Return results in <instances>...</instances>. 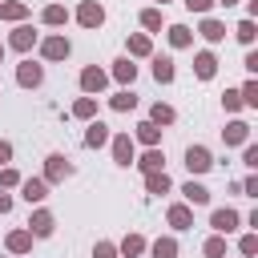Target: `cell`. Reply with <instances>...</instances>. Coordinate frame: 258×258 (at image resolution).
<instances>
[{"label": "cell", "instance_id": "obj_10", "mask_svg": "<svg viewBox=\"0 0 258 258\" xmlns=\"http://www.w3.org/2000/svg\"><path fill=\"white\" fill-rule=\"evenodd\" d=\"M36 40H40V36L32 32V24H16V28H12V36H8V44H12L16 52H28Z\"/></svg>", "mask_w": 258, "mask_h": 258}, {"label": "cell", "instance_id": "obj_8", "mask_svg": "<svg viewBox=\"0 0 258 258\" xmlns=\"http://www.w3.org/2000/svg\"><path fill=\"white\" fill-rule=\"evenodd\" d=\"M105 85H109V73H101L97 64H89V69H81V89H85L89 97H93V93H101Z\"/></svg>", "mask_w": 258, "mask_h": 258}, {"label": "cell", "instance_id": "obj_41", "mask_svg": "<svg viewBox=\"0 0 258 258\" xmlns=\"http://www.w3.org/2000/svg\"><path fill=\"white\" fill-rule=\"evenodd\" d=\"M242 161H246L250 169H258V145H246V149H242Z\"/></svg>", "mask_w": 258, "mask_h": 258}, {"label": "cell", "instance_id": "obj_47", "mask_svg": "<svg viewBox=\"0 0 258 258\" xmlns=\"http://www.w3.org/2000/svg\"><path fill=\"white\" fill-rule=\"evenodd\" d=\"M214 4H226V8H230V4H238V0H214Z\"/></svg>", "mask_w": 258, "mask_h": 258}, {"label": "cell", "instance_id": "obj_21", "mask_svg": "<svg viewBox=\"0 0 258 258\" xmlns=\"http://www.w3.org/2000/svg\"><path fill=\"white\" fill-rule=\"evenodd\" d=\"M181 194H185V202H189V206H210V189H206L202 181H185V185H181Z\"/></svg>", "mask_w": 258, "mask_h": 258}, {"label": "cell", "instance_id": "obj_45", "mask_svg": "<svg viewBox=\"0 0 258 258\" xmlns=\"http://www.w3.org/2000/svg\"><path fill=\"white\" fill-rule=\"evenodd\" d=\"M246 73H258V52H246Z\"/></svg>", "mask_w": 258, "mask_h": 258}, {"label": "cell", "instance_id": "obj_18", "mask_svg": "<svg viewBox=\"0 0 258 258\" xmlns=\"http://www.w3.org/2000/svg\"><path fill=\"white\" fill-rule=\"evenodd\" d=\"M165 218H169V226H173V230H189V226H194V210H189V206H181V202H177V206H169V214H165Z\"/></svg>", "mask_w": 258, "mask_h": 258}, {"label": "cell", "instance_id": "obj_24", "mask_svg": "<svg viewBox=\"0 0 258 258\" xmlns=\"http://www.w3.org/2000/svg\"><path fill=\"white\" fill-rule=\"evenodd\" d=\"M165 36H169V44H173V48H189V44H194V32H189L185 24H169V32H165Z\"/></svg>", "mask_w": 258, "mask_h": 258}, {"label": "cell", "instance_id": "obj_35", "mask_svg": "<svg viewBox=\"0 0 258 258\" xmlns=\"http://www.w3.org/2000/svg\"><path fill=\"white\" fill-rule=\"evenodd\" d=\"M234 36H238V40H242V44H254V36H258V28H254V20H250V16H246V20H242V24H238V28H234Z\"/></svg>", "mask_w": 258, "mask_h": 258}, {"label": "cell", "instance_id": "obj_23", "mask_svg": "<svg viewBox=\"0 0 258 258\" xmlns=\"http://www.w3.org/2000/svg\"><path fill=\"white\" fill-rule=\"evenodd\" d=\"M28 16V4H20V0H4L0 4V20H12V24H20Z\"/></svg>", "mask_w": 258, "mask_h": 258}, {"label": "cell", "instance_id": "obj_28", "mask_svg": "<svg viewBox=\"0 0 258 258\" xmlns=\"http://www.w3.org/2000/svg\"><path fill=\"white\" fill-rule=\"evenodd\" d=\"M149 121H153V125H173L177 113H173V105H161V101H157V105L149 109Z\"/></svg>", "mask_w": 258, "mask_h": 258}, {"label": "cell", "instance_id": "obj_14", "mask_svg": "<svg viewBox=\"0 0 258 258\" xmlns=\"http://www.w3.org/2000/svg\"><path fill=\"white\" fill-rule=\"evenodd\" d=\"M222 141H226V145H246V141H250V125H246V121H230V125L222 129Z\"/></svg>", "mask_w": 258, "mask_h": 258}, {"label": "cell", "instance_id": "obj_33", "mask_svg": "<svg viewBox=\"0 0 258 258\" xmlns=\"http://www.w3.org/2000/svg\"><path fill=\"white\" fill-rule=\"evenodd\" d=\"M238 97H242V105H250V109H258V81L250 77L242 89H238Z\"/></svg>", "mask_w": 258, "mask_h": 258}, {"label": "cell", "instance_id": "obj_9", "mask_svg": "<svg viewBox=\"0 0 258 258\" xmlns=\"http://www.w3.org/2000/svg\"><path fill=\"white\" fill-rule=\"evenodd\" d=\"M133 157H137L133 137H129V133H117V137H113V161H117V165H133Z\"/></svg>", "mask_w": 258, "mask_h": 258}, {"label": "cell", "instance_id": "obj_2", "mask_svg": "<svg viewBox=\"0 0 258 258\" xmlns=\"http://www.w3.org/2000/svg\"><path fill=\"white\" fill-rule=\"evenodd\" d=\"M69 52H73V44H69V36H60V32L40 40V56H44V60H64Z\"/></svg>", "mask_w": 258, "mask_h": 258}, {"label": "cell", "instance_id": "obj_1", "mask_svg": "<svg viewBox=\"0 0 258 258\" xmlns=\"http://www.w3.org/2000/svg\"><path fill=\"white\" fill-rule=\"evenodd\" d=\"M64 177H73V161H69L64 153H48V161H44V181L52 185V181H64Z\"/></svg>", "mask_w": 258, "mask_h": 258}, {"label": "cell", "instance_id": "obj_39", "mask_svg": "<svg viewBox=\"0 0 258 258\" xmlns=\"http://www.w3.org/2000/svg\"><path fill=\"white\" fill-rule=\"evenodd\" d=\"M222 105H226L230 113H238V109H242V97H238V89H226V97H222Z\"/></svg>", "mask_w": 258, "mask_h": 258}, {"label": "cell", "instance_id": "obj_49", "mask_svg": "<svg viewBox=\"0 0 258 258\" xmlns=\"http://www.w3.org/2000/svg\"><path fill=\"white\" fill-rule=\"evenodd\" d=\"M157 4H165V0H157Z\"/></svg>", "mask_w": 258, "mask_h": 258}, {"label": "cell", "instance_id": "obj_37", "mask_svg": "<svg viewBox=\"0 0 258 258\" xmlns=\"http://www.w3.org/2000/svg\"><path fill=\"white\" fill-rule=\"evenodd\" d=\"M12 185H20V173L12 165H0V189H12Z\"/></svg>", "mask_w": 258, "mask_h": 258}, {"label": "cell", "instance_id": "obj_34", "mask_svg": "<svg viewBox=\"0 0 258 258\" xmlns=\"http://www.w3.org/2000/svg\"><path fill=\"white\" fill-rule=\"evenodd\" d=\"M153 258H177V242L173 238H157L153 242Z\"/></svg>", "mask_w": 258, "mask_h": 258}, {"label": "cell", "instance_id": "obj_25", "mask_svg": "<svg viewBox=\"0 0 258 258\" xmlns=\"http://www.w3.org/2000/svg\"><path fill=\"white\" fill-rule=\"evenodd\" d=\"M109 105H113L117 113H129V109H137V93H133V89H121V93L109 97Z\"/></svg>", "mask_w": 258, "mask_h": 258}, {"label": "cell", "instance_id": "obj_20", "mask_svg": "<svg viewBox=\"0 0 258 258\" xmlns=\"http://www.w3.org/2000/svg\"><path fill=\"white\" fill-rule=\"evenodd\" d=\"M145 189H149V194H169L173 181H169L165 169H153V173H145Z\"/></svg>", "mask_w": 258, "mask_h": 258}, {"label": "cell", "instance_id": "obj_12", "mask_svg": "<svg viewBox=\"0 0 258 258\" xmlns=\"http://www.w3.org/2000/svg\"><path fill=\"white\" fill-rule=\"evenodd\" d=\"M52 230H56V222H52L48 210H36V214L28 218V234H32V238H48Z\"/></svg>", "mask_w": 258, "mask_h": 258}, {"label": "cell", "instance_id": "obj_46", "mask_svg": "<svg viewBox=\"0 0 258 258\" xmlns=\"http://www.w3.org/2000/svg\"><path fill=\"white\" fill-rule=\"evenodd\" d=\"M8 210H12V198H8L4 189H0V214H8Z\"/></svg>", "mask_w": 258, "mask_h": 258}, {"label": "cell", "instance_id": "obj_13", "mask_svg": "<svg viewBox=\"0 0 258 258\" xmlns=\"http://www.w3.org/2000/svg\"><path fill=\"white\" fill-rule=\"evenodd\" d=\"M194 73H198V81H210V77L218 73V56H214L210 48H202V52L194 56Z\"/></svg>", "mask_w": 258, "mask_h": 258}, {"label": "cell", "instance_id": "obj_27", "mask_svg": "<svg viewBox=\"0 0 258 258\" xmlns=\"http://www.w3.org/2000/svg\"><path fill=\"white\" fill-rule=\"evenodd\" d=\"M8 250H12V254H28V250H32V234H28V230H12V234H8Z\"/></svg>", "mask_w": 258, "mask_h": 258}, {"label": "cell", "instance_id": "obj_16", "mask_svg": "<svg viewBox=\"0 0 258 258\" xmlns=\"http://www.w3.org/2000/svg\"><path fill=\"white\" fill-rule=\"evenodd\" d=\"M105 141H109V125H105V121H89V129H85V145H89V149H101Z\"/></svg>", "mask_w": 258, "mask_h": 258}, {"label": "cell", "instance_id": "obj_29", "mask_svg": "<svg viewBox=\"0 0 258 258\" xmlns=\"http://www.w3.org/2000/svg\"><path fill=\"white\" fill-rule=\"evenodd\" d=\"M141 250H145V238L141 234H125V242L117 246V254H125V258H137Z\"/></svg>", "mask_w": 258, "mask_h": 258}, {"label": "cell", "instance_id": "obj_38", "mask_svg": "<svg viewBox=\"0 0 258 258\" xmlns=\"http://www.w3.org/2000/svg\"><path fill=\"white\" fill-rule=\"evenodd\" d=\"M238 250H242L246 258H254V254H258V234H246V238L238 242Z\"/></svg>", "mask_w": 258, "mask_h": 258}, {"label": "cell", "instance_id": "obj_17", "mask_svg": "<svg viewBox=\"0 0 258 258\" xmlns=\"http://www.w3.org/2000/svg\"><path fill=\"white\" fill-rule=\"evenodd\" d=\"M133 141H141L145 149H149V145H157V141H161V125H153V121H141V125L133 129Z\"/></svg>", "mask_w": 258, "mask_h": 258}, {"label": "cell", "instance_id": "obj_44", "mask_svg": "<svg viewBox=\"0 0 258 258\" xmlns=\"http://www.w3.org/2000/svg\"><path fill=\"white\" fill-rule=\"evenodd\" d=\"M8 161H12V145H8V141H0V165H8Z\"/></svg>", "mask_w": 258, "mask_h": 258}, {"label": "cell", "instance_id": "obj_11", "mask_svg": "<svg viewBox=\"0 0 258 258\" xmlns=\"http://www.w3.org/2000/svg\"><path fill=\"white\" fill-rule=\"evenodd\" d=\"M133 165L141 169V173H153V169H165V153L157 149V145H149L141 157H133Z\"/></svg>", "mask_w": 258, "mask_h": 258}, {"label": "cell", "instance_id": "obj_7", "mask_svg": "<svg viewBox=\"0 0 258 258\" xmlns=\"http://www.w3.org/2000/svg\"><path fill=\"white\" fill-rule=\"evenodd\" d=\"M20 198L32 206V202H44L48 198V181L44 177H20Z\"/></svg>", "mask_w": 258, "mask_h": 258}, {"label": "cell", "instance_id": "obj_48", "mask_svg": "<svg viewBox=\"0 0 258 258\" xmlns=\"http://www.w3.org/2000/svg\"><path fill=\"white\" fill-rule=\"evenodd\" d=\"M0 60H4V44H0Z\"/></svg>", "mask_w": 258, "mask_h": 258}, {"label": "cell", "instance_id": "obj_31", "mask_svg": "<svg viewBox=\"0 0 258 258\" xmlns=\"http://www.w3.org/2000/svg\"><path fill=\"white\" fill-rule=\"evenodd\" d=\"M149 52H153V40H149L145 32L129 36V56H149Z\"/></svg>", "mask_w": 258, "mask_h": 258}, {"label": "cell", "instance_id": "obj_26", "mask_svg": "<svg viewBox=\"0 0 258 258\" xmlns=\"http://www.w3.org/2000/svg\"><path fill=\"white\" fill-rule=\"evenodd\" d=\"M73 117H77V121H93V117H97V97H81V101H73Z\"/></svg>", "mask_w": 258, "mask_h": 258}, {"label": "cell", "instance_id": "obj_15", "mask_svg": "<svg viewBox=\"0 0 258 258\" xmlns=\"http://www.w3.org/2000/svg\"><path fill=\"white\" fill-rule=\"evenodd\" d=\"M113 81H121V85H133V81H137V64H133V56L113 60Z\"/></svg>", "mask_w": 258, "mask_h": 258}, {"label": "cell", "instance_id": "obj_32", "mask_svg": "<svg viewBox=\"0 0 258 258\" xmlns=\"http://www.w3.org/2000/svg\"><path fill=\"white\" fill-rule=\"evenodd\" d=\"M206 258H226V234H214V238H206Z\"/></svg>", "mask_w": 258, "mask_h": 258}, {"label": "cell", "instance_id": "obj_5", "mask_svg": "<svg viewBox=\"0 0 258 258\" xmlns=\"http://www.w3.org/2000/svg\"><path fill=\"white\" fill-rule=\"evenodd\" d=\"M238 222H242V214H238V210H230V206L210 214V226H214V234H234V230H238Z\"/></svg>", "mask_w": 258, "mask_h": 258}, {"label": "cell", "instance_id": "obj_42", "mask_svg": "<svg viewBox=\"0 0 258 258\" xmlns=\"http://www.w3.org/2000/svg\"><path fill=\"white\" fill-rule=\"evenodd\" d=\"M181 4H185L189 12H210V8H214V0H181Z\"/></svg>", "mask_w": 258, "mask_h": 258}, {"label": "cell", "instance_id": "obj_19", "mask_svg": "<svg viewBox=\"0 0 258 258\" xmlns=\"http://www.w3.org/2000/svg\"><path fill=\"white\" fill-rule=\"evenodd\" d=\"M173 77H177L173 60H169V56H153V81H157V85H169Z\"/></svg>", "mask_w": 258, "mask_h": 258}, {"label": "cell", "instance_id": "obj_22", "mask_svg": "<svg viewBox=\"0 0 258 258\" xmlns=\"http://www.w3.org/2000/svg\"><path fill=\"white\" fill-rule=\"evenodd\" d=\"M198 32H202V36H206L210 44H218V40H226V24H222V20H214V16H206Z\"/></svg>", "mask_w": 258, "mask_h": 258}, {"label": "cell", "instance_id": "obj_30", "mask_svg": "<svg viewBox=\"0 0 258 258\" xmlns=\"http://www.w3.org/2000/svg\"><path fill=\"white\" fill-rule=\"evenodd\" d=\"M40 20L56 28V24H64V20H69V8H64V4H48V8L40 12Z\"/></svg>", "mask_w": 258, "mask_h": 258}, {"label": "cell", "instance_id": "obj_43", "mask_svg": "<svg viewBox=\"0 0 258 258\" xmlns=\"http://www.w3.org/2000/svg\"><path fill=\"white\" fill-rule=\"evenodd\" d=\"M242 194H246V198H258V177H246V181H242Z\"/></svg>", "mask_w": 258, "mask_h": 258}, {"label": "cell", "instance_id": "obj_3", "mask_svg": "<svg viewBox=\"0 0 258 258\" xmlns=\"http://www.w3.org/2000/svg\"><path fill=\"white\" fill-rule=\"evenodd\" d=\"M185 169H189V173H206V169H214V153H210L206 145H189V149H185Z\"/></svg>", "mask_w": 258, "mask_h": 258}, {"label": "cell", "instance_id": "obj_6", "mask_svg": "<svg viewBox=\"0 0 258 258\" xmlns=\"http://www.w3.org/2000/svg\"><path fill=\"white\" fill-rule=\"evenodd\" d=\"M40 81H44V69L40 64H32V60H20L16 64V85L20 89H36Z\"/></svg>", "mask_w": 258, "mask_h": 258}, {"label": "cell", "instance_id": "obj_40", "mask_svg": "<svg viewBox=\"0 0 258 258\" xmlns=\"http://www.w3.org/2000/svg\"><path fill=\"white\" fill-rule=\"evenodd\" d=\"M93 258H117V246L113 242H97L93 246Z\"/></svg>", "mask_w": 258, "mask_h": 258}, {"label": "cell", "instance_id": "obj_36", "mask_svg": "<svg viewBox=\"0 0 258 258\" xmlns=\"http://www.w3.org/2000/svg\"><path fill=\"white\" fill-rule=\"evenodd\" d=\"M141 24H145L149 32H161V8H145V12H141Z\"/></svg>", "mask_w": 258, "mask_h": 258}, {"label": "cell", "instance_id": "obj_4", "mask_svg": "<svg viewBox=\"0 0 258 258\" xmlns=\"http://www.w3.org/2000/svg\"><path fill=\"white\" fill-rule=\"evenodd\" d=\"M77 24H81V28H101V24H105V8H101L97 0H85V4L77 8Z\"/></svg>", "mask_w": 258, "mask_h": 258}]
</instances>
